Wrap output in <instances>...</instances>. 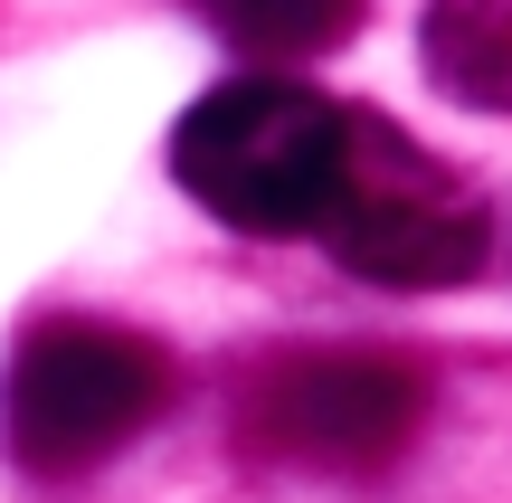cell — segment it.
I'll return each instance as SVG.
<instances>
[{
    "label": "cell",
    "instance_id": "1",
    "mask_svg": "<svg viewBox=\"0 0 512 503\" xmlns=\"http://www.w3.org/2000/svg\"><path fill=\"white\" fill-rule=\"evenodd\" d=\"M351 105L294 76H228L171 124V181L247 238H313L342 190Z\"/></svg>",
    "mask_w": 512,
    "mask_h": 503
},
{
    "label": "cell",
    "instance_id": "2",
    "mask_svg": "<svg viewBox=\"0 0 512 503\" xmlns=\"http://www.w3.org/2000/svg\"><path fill=\"white\" fill-rule=\"evenodd\" d=\"M181 371L152 333L95 314H48L19 333L10 371H0V447L29 475H86L124 456L152 418L171 409Z\"/></svg>",
    "mask_w": 512,
    "mask_h": 503
},
{
    "label": "cell",
    "instance_id": "3",
    "mask_svg": "<svg viewBox=\"0 0 512 503\" xmlns=\"http://www.w3.org/2000/svg\"><path fill=\"white\" fill-rule=\"evenodd\" d=\"M313 238L370 285H399V295H437V285L484 276L494 257V219H484V190L456 162H437L427 143H408L389 114L351 105V152H342V190H332L323 228Z\"/></svg>",
    "mask_w": 512,
    "mask_h": 503
},
{
    "label": "cell",
    "instance_id": "4",
    "mask_svg": "<svg viewBox=\"0 0 512 503\" xmlns=\"http://www.w3.org/2000/svg\"><path fill=\"white\" fill-rule=\"evenodd\" d=\"M427 418V371L380 342H294L238 380V447L313 475H380Z\"/></svg>",
    "mask_w": 512,
    "mask_h": 503
},
{
    "label": "cell",
    "instance_id": "5",
    "mask_svg": "<svg viewBox=\"0 0 512 503\" xmlns=\"http://www.w3.org/2000/svg\"><path fill=\"white\" fill-rule=\"evenodd\" d=\"M418 57L437 76V95L475 114H512V0H427Z\"/></svg>",
    "mask_w": 512,
    "mask_h": 503
},
{
    "label": "cell",
    "instance_id": "6",
    "mask_svg": "<svg viewBox=\"0 0 512 503\" xmlns=\"http://www.w3.org/2000/svg\"><path fill=\"white\" fill-rule=\"evenodd\" d=\"M247 57H323L370 19V0H190Z\"/></svg>",
    "mask_w": 512,
    "mask_h": 503
}]
</instances>
